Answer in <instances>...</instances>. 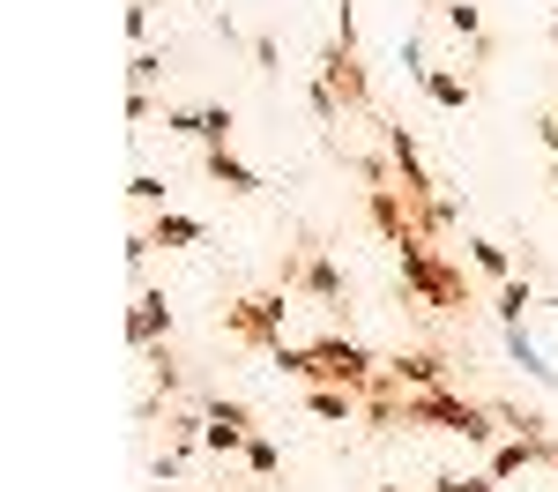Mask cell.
<instances>
[{
	"label": "cell",
	"mask_w": 558,
	"mask_h": 492,
	"mask_svg": "<svg viewBox=\"0 0 558 492\" xmlns=\"http://www.w3.org/2000/svg\"><path fill=\"white\" fill-rule=\"evenodd\" d=\"M536 307V284L529 276H507V284H492V313H499V328H521Z\"/></svg>",
	"instance_id": "obj_12"
},
{
	"label": "cell",
	"mask_w": 558,
	"mask_h": 492,
	"mask_svg": "<svg viewBox=\"0 0 558 492\" xmlns=\"http://www.w3.org/2000/svg\"><path fill=\"white\" fill-rule=\"evenodd\" d=\"M439 23H447V31H454L462 45H484V38H492V31H484V8H476V0H447V8H439Z\"/></svg>",
	"instance_id": "obj_16"
},
{
	"label": "cell",
	"mask_w": 558,
	"mask_h": 492,
	"mask_svg": "<svg viewBox=\"0 0 558 492\" xmlns=\"http://www.w3.org/2000/svg\"><path fill=\"white\" fill-rule=\"evenodd\" d=\"M283 321H291V291H276V284H268V291H246V299H231V307H223V336L268 358L276 344H283Z\"/></svg>",
	"instance_id": "obj_6"
},
{
	"label": "cell",
	"mask_w": 558,
	"mask_h": 492,
	"mask_svg": "<svg viewBox=\"0 0 558 492\" xmlns=\"http://www.w3.org/2000/svg\"><path fill=\"white\" fill-rule=\"evenodd\" d=\"M194 492H209V485H194Z\"/></svg>",
	"instance_id": "obj_33"
},
{
	"label": "cell",
	"mask_w": 558,
	"mask_h": 492,
	"mask_svg": "<svg viewBox=\"0 0 558 492\" xmlns=\"http://www.w3.org/2000/svg\"><path fill=\"white\" fill-rule=\"evenodd\" d=\"M194 447H202V410H172V455L186 463Z\"/></svg>",
	"instance_id": "obj_24"
},
{
	"label": "cell",
	"mask_w": 558,
	"mask_h": 492,
	"mask_svg": "<svg viewBox=\"0 0 558 492\" xmlns=\"http://www.w3.org/2000/svg\"><path fill=\"white\" fill-rule=\"evenodd\" d=\"M305 410L328 425H350V418H365V396L357 388H305Z\"/></svg>",
	"instance_id": "obj_14"
},
{
	"label": "cell",
	"mask_w": 558,
	"mask_h": 492,
	"mask_svg": "<svg viewBox=\"0 0 558 492\" xmlns=\"http://www.w3.org/2000/svg\"><path fill=\"white\" fill-rule=\"evenodd\" d=\"M432 492H499V478H492V470H476V478H462V470H439V478H432Z\"/></svg>",
	"instance_id": "obj_25"
},
{
	"label": "cell",
	"mask_w": 558,
	"mask_h": 492,
	"mask_svg": "<svg viewBox=\"0 0 558 492\" xmlns=\"http://www.w3.org/2000/svg\"><path fill=\"white\" fill-rule=\"evenodd\" d=\"M380 365L387 358H373L357 336H343V328H328V336H313L305 344V388H373L380 381Z\"/></svg>",
	"instance_id": "obj_3"
},
{
	"label": "cell",
	"mask_w": 558,
	"mask_h": 492,
	"mask_svg": "<svg viewBox=\"0 0 558 492\" xmlns=\"http://www.w3.org/2000/svg\"><path fill=\"white\" fill-rule=\"evenodd\" d=\"M239 463H246V470H254L260 485H268V478H283V447L268 441V433H260V425H254V433H246V455H239Z\"/></svg>",
	"instance_id": "obj_18"
},
{
	"label": "cell",
	"mask_w": 558,
	"mask_h": 492,
	"mask_svg": "<svg viewBox=\"0 0 558 492\" xmlns=\"http://www.w3.org/2000/svg\"><path fill=\"white\" fill-rule=\"evenodd\" d=\"M246 60H254L260 75H283V52H276V38H268V31H254V38H246Z\"/></svg>",
	"instance_id": "obj_26"
},
{
	"label": "cell",
	"mask_w": 558,
	"mask_h": 492,
	"mask_svg": "<svg viewBox=\"0 0 558 492\" xmlns=\"http://www.w3.org/2000/svg\"><path fill=\"white\" fill-rule=\"evenodd\" d=\"M551 45H558V15H551Z\"/></svg>",
	"instance_id": "obj_31"
},
{
	"label": "cell",
	"mask_w": 558,
	"mask_h": 492,
	"mask_svg": "<svg viewBox=\"0 0 558 492\" xmlns=\"http://www.w3.org/2000/svg\"><path fill=\"white\" fill-rule=\"evenodd\" d=\"M134 202H142V209H165V179L157 172H134V187H128Z\"/></svg>",
	"instance_id": "obj_28"
},
{
	"label": "cell",
	"mask_w": 558,
	"mask_h": 492,
	"mask_svg": "<svg viewBox=\"0 0 558 492\" xmlns=\"http://www.w3.org/2000/svg\"><path fill=\"white\" fill-rule=\"evenodd\" d=\"M551 187H558V157H551Z\"/></svg>",
	"instance_id": "obj_32"
},
{
	"label": "cell",
	"mask_w": 558,
	"mask_h": 492,
	"mask_svg": "<svg viewBox=\"0 0 558 492\" xmlns=\"http://www.w3.org/2000/svg\"><path fill=\"white\" fill-rule=\"evenodd\" d=\"M165 134H186V142H202V105H165Z\"/></svg>",
	"instance_id": "obj_27"
},
{
	"label": "cell",
	"mask_w": 558,
	"mask_h": 492,
	"mask_svg": "<svg viewBox=\"0 0 558 492\" xmlns=\"http://www.w3.org/2000/svg\"><path fill=\"white\" fill-rule=\"evenodd\" d=\"M507 351H514V365L529 373V381H544V388L558 381V365H551L544 351H536V344H529V328H507Z\"/></svg>",
	"instance_id": "obj_17"
},
{
	"label": "cell",
	"mask_w": 558,
	"mask_h": 492,
	"mask_svg": "<svg viewBox=\"0 0 558 492\" xmlns=\"http://www.w3.org/2000/svg\"><path fill=\"white\" fill-rule=\"evenodd\" d=\"M157 83H165V52L142 45V52L128 60V89H149V97H157Z\"/></svg>",
	"instance_id": "obj_21"
},
{
	"label": "cell",
	"mask_w": 558,
	"mask_h": 492,
	"mask_svg": "<svg viewBox=\"0 0 558 492\" xmlns=\"http://www.w3.org/2000/svg\"><path fill=\"white\" fill-rule=\"evenodd\" d=\"M157 344H172V299L142 284L128 307V351H157Z\"/></svg>",
	"instance_id": "obj_8"
},
{
	"label": "cell",
	"mask_w": 558,
	"mask_h": 492,
	"mask_svg": "<svg viewBox=\"0 0 558 492\" xmlns=\"http://www.w3.org/2000/svg\"><path fill=\"white\" fill-rule=\"evenodd\" d=\"M462 247H470V268L484 276V284H507V276H514V254H507L499 239H484V231H476V239H462Z\"/></svg>",
	"instance_id": "obj_15"
},
{
	"label": "cell",
	"mask_w": 558,
	"mask_h": 492,
	"mask_svg": "<svg viewBox=\"0 0 558 492\" xmlns=\"http://www.w3.org/2000/svg\"><path fill=\"white\" fill-rule=\"evenodd\" d=\"M417 83H425V97L439 105V112H470V97H476L470 75H454V68H425Z\"/></svg>",
	"instance_id": "obj_11"
},
{
	"label": "cell",
	"mask_w": 558,
	"mask_h": 492,
	"mask_svg": "<svg viewBox=\"0 0 558 492\" xmlns=\"http://www.w3.org/2000/svg\"><path fill=\"white\" fill-rule=\"evenodd\" d=\"M128 38H134V52L149 45V0H134V8H128Z\"/></svg>",
	"instance_id": "obj_30"
},
{
	"label": "cell",
	"mask_w": 558,
	"mask_h": 492,
	"mask_svg": "<svg viewBox=\"0 0 558 492\" xmlns=\"http://www.w3.org/2000/svg\"><path fill=\"white\" fill-rule=\"evenodd\" d=\"M305 105H313V120H320V128H343V97H336V89L320 83V75L305 83Z\"/></svg>",
	"instance_id": "obj_23"
},
{
	"label": "cell",
	"mask_w": 558,
	"mask_h": 492,
	"mask_svg": "<svg viewBox=\"0 0 558 492\" xmlns=\"http://www.w3.org/2000/svg\"><path fill=\"white\" fill-rule=\"evenodd\" d=\"M387 381H402V388H454V358L432 351V344H410V351L387 358Z\"/></svg>",
	"instance_id": "obj_9"
},
{
	"label": "cell",
	"mask_w": 558,
	"mask_h": 492,
	"mask_svg": "<svg viewBox=\"0 0 558 492\" xmlns=\"http://www.w3.org/2000/svg\"><path fill=\"white\" fill-rule=\"evenodd\" d=\"M492 410H499V425H514L529 441H551V418L544 410H529V403H492Z\"/></svg>",
	"instance_id": "obj_19"
},
{
	"label": "cell",
	"mask_w": 558,
	"mask_h": 492,
	"mask_svg": "<svg viewBox=\"0 0 558 492\" xmlns=\"http://www.w3.org/2000/svg\"><path fill=\"white\" fill-rule=\"evenodd\" d=\"M551 478H558V463H551Z\"/></svg>",
	"instance_id": "obj_34"
},
{
	"label": "cell",
	"mask_w": 558,
	"mask_h": 492,
	"mask_svg": "<svg viewBox=\"0 0 558 492\" xmlns=\"http://www.w3.org/2000/svg\"><path fill=\"white\" fill-rule=\"evenodd\" d=\"M231 128H239V112H231V105H202V149H223Z\"/></svg>",
	"instance_id": "obj_22"
},
{
	"label": "cell",
	"mask_w": 558,
	"mask_h": 492,
	"mask_svg": "<svg viewBox=\"0 0 558 492\" xmlns=\"http://www.w3.org/2000/svg\"><path fill=\"white\" fill-rule=\"evenodd\" d=\"M149 239H157L165 254H179V247H202V217H186V209H157V217H149Z\"/></svg>",
	"instance_id": "obj_13"
},
{
	"label": "cell",
	"mask_w": 558,
	"mask_h": 492,
	"mask_svg": "<svg viewBox=\"0 0 558 492\" xmlns=\"http://www.w3.org/2000/svg\"><path fill=\"white\" fill-rule=\"evenodd\" d=\"M380 149H387V165H395V187L410 194V209H417V217H425V231L439 239V231L454 224V202L439 194V179H432L425 149L410 142V128H402V120H380Z\"/></svg>",
	"instance_id": "obj_2"
},
{
	"label": "cell",
	"mask_w": 558,
	"mask_h": 492,
	"mask_svg": "<svg viewBox=\"0 0 558 492\" xmlns=\"http://www.w3.org/2000/svg\"><path fill=\"white\" fill-rule=\"evenodd\" d=\"M276 291H299V299H313V307H328V313H343L350 307V284H343V268H336V254L328 247H283V262H276Z\"/></svg>",
	"instance_id": "obj_4"
},
{
	"label": "cell",
	"mask_w": 558,
	"mask_h": 492,
	"mask_svg": "<svg viewBox=\"0 0 558 492\" xmlns=\"http://www.w3.org/2000/svg\"><path fill=\"white\" fill-rule=\"evenodd\" d=\"M157 120V97L149 89H128V128H149Z\"/></svg>",
	"instance_id": "obj_29"
},
{
	"label": "cell",
	"mask_w": 558,
	"mask_h": 492,
	"mask_svg": "<svg viewBox=\"0 0 558 492\" xmlns=\"http://www.w3.org/2000/svg\"><path fill=\"white\" fill-rule=\"evenodd\" d=\"M149 358V381H157V396L172 403L179 396V381H186V373H179V358H172V344H157V351H142Z\"/></svg>",
	"instance_id": "obj_20"
},
{
	"label": "cell",
	"mask_w": 558,
	"mask_h": 492,
	"mask_svg": "<svg viewBox=\"0 0 558 492\" xmlns=\"http://www.w3.org/2000/svg\"><path fill=\"white\" fill-rule=\"evenodd\" d=\"M246 433H254V410L239 396H202V455L231 463V455H246Z\"/></svg>",
	"instance_id": "obj_7"
},
{
	"label": "cell",
	"mask_w": 558,
	"mask_h": 492,
	"mask_svg": "<svg viewBox=\"0 0 558 492\" xmlns=\"http://www.w3.org/2000/svg\"><path fill=\"white\" fill-rule=\"evenodd\" d=\"M202 172H209V187H223V194H260V187H268L231 142H223V149H202Z\"/></svg>",
	"instance_id": "obj_10"
},
{
	"label": "cell",
	"mask_w": 558,
	"mask_h": 492,
	"mask_svg": "<svg viewBox=\"0 0 558 492\" xmlns=\"http://www.w3.org/2000/svg\"><path fill=\"white\" fill-rule=\"evenodd\" d=\"M395 262H402L395 291H402L410 307H425V313H470V307H476V284L462 276V262H454V254H447L432 231L402 239V247H395Z\"/></svg>",
	"instance_id": "obj_1"
},
{
	"label": "cell",
	"mask_w": 558,
	"mask_h": 492,
	"mask_svg": "<svg viewBox=\"0 0 558 492\" xmlns=\"http://www.w3.org/2000/svg\"><path fill=\"white\" fill-rule=\"evenodd\" d=\"M320 83L343 97V112H373V75H365V52H357V15H336V38H328V52H320Z\"/></svg>",
	"instance_id": "obj_5"
}]
</instances>
